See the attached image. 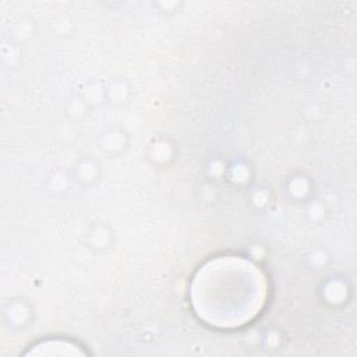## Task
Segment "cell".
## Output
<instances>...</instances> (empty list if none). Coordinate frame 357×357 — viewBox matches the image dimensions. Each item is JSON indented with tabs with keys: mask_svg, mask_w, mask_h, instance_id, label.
<instances>
[{
	"mask_svg": "<svg viewBox=\"0 0 357 357\" xmlns=\"http://www.w3.org/2000/svg\"><path fill=\"white\" fill-rule=\"evenodd\" d=\"M197 315L218 328H237L254 319L266 297L264 273L240 257H218L204 264L191 283Z\"/></svg>",
	"mask_w": 357,
	"mask_h": 357,
	"instance_id": "1",
	"label": "cell"
}]
</instances>
